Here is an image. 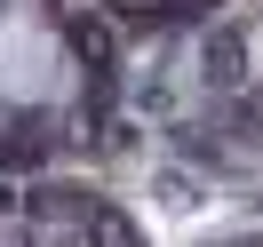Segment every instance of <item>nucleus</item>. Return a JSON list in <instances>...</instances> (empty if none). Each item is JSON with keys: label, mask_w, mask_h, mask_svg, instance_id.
Masks as SVG:
<instances>
[{"label": "nucleus", "mask_w": 263, "mask_h": 247, "mask_svg": "<svg viewBox=\"0 0 263 247\" xmlns=\"http://www.w3.org/2000/svg\"><path fill=\"white\" fill-rule=\"evenodd\" d=\"M0 80L8 88H48V72H56V48H48V32H40V24H8V32H0Z\"/></svg>", "instance_id": "nucleus-1"}]
</instances>
